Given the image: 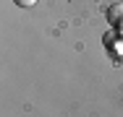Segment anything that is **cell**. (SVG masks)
Returning a JSON list of instances; mask_svg holds the SVG:
<instances>
[{"mask_svg":"<svg viewBox=\"0 0 123 117\" xmlns=\"http://www.w3.org/2000/svg\"><path fill=\"white\" fill-rule=\"evenodd\" d=\"M107 21L113 26H121L123 23V3H115V5L107 8Z\"/></svg>","mask_w":123,"mask_h":117,"instance_id":"obj_1","label":"cell"},{"mask_svg":"<svg viewBox=\"0 0 123 117\" xmlns=\"http://www.w3.org/2000/svg\"><path fill=\"white\" fill-rule=\"evenodd\" d=\"M37 0H16V5H21V8H29V5H34Z\"/></svg>","mask_w":123,"mask_h":117,"instance_id":"obj_2","label":"cell"}]
</instances>
